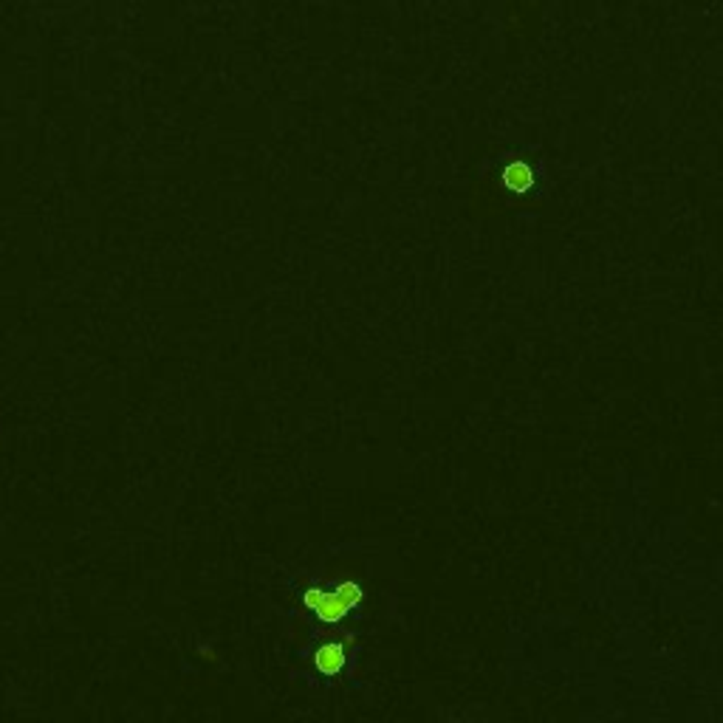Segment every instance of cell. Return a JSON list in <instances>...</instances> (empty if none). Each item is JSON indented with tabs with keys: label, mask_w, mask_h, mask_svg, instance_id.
<instances>
[{
	"label": "cell",
	"mask_w": 723,
	"mask_h": 723,
	"mask_svg": "<svg viewBox=\"0 0 723 723\" xmlns=\"http://www.w3.org/2000/svg\"><path fill=\"white\" fill-rule=\"evenodd\" d=\"M503 184H506L508 190H515V192L531 190V184H534V169H531V164H526V161H512V164L503 169Z\"/></svg>",
	"instance_id": "2"
},
{
	"label": "cell",
	"mask_w": 723,
	"mask_h": 723,
	"mask_svg": "<svg viewBox=\"0 0 723 723\" xmlns=\"http://www.w3.org/2000/svg\"><path fill=\"white\" fill-rule=\"evenodd\" d=\"M362 599V590L354 585V582H345V585H336L331 590H322V588H308L303 602L322 619V622H339L342 616H348Z\"/></svg>",
	"instance_id": "1"
},
{
	"label": "cell",
	"mask_w": 723,
	"mask_h": 723,
	"mask_svg": "<svg viewBox=\"0 0 723 723\" xmlns=\"http://www.w3.org/2000/svg\"><path fill=\"white\" fill-rule=\"evenodd\" d=\"M314 664H317V670L325 672V675L339 672V670L345 667V647H342V645H325V647L314 656Z\"/></svg>",
	"instance_id": "3"
}]
</instances>
